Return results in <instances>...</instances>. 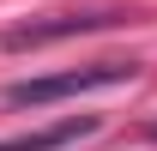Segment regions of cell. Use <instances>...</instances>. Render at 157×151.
Returning a JSON list of instances; mask_svg holds the SVG:
<instances>
[{
	"instance_id": "1",
	"label": "cell",
	"mask_w": 157,
	"mask_h": 151,
	"mask_svg": "<svg viewBox=\"0 0 157 151\" xmlns=\"http://www.w3.org/2000/svg\"><path fill=\"white\" fill-rule=\"evenodd\" d=\"M139 67L133 60H91V67H73V73H48V79H18L6 85V103L12 109H42L55 97H85V91H109V85H127Z\"/></svg>"
},
{
	"instance_id": "2",
	"label": "cell",
	"mask_w": 157,
	"mask_h": 151,
	"mask_svg": "<svg viewBox=\"0 0 157 151\" xmlns=\"http://www.w3.org/2000/svg\"><path fill=\"white\" fill-rule=\"evenodd\" d=\"M115 24H133V12H121V6H103V12H60V18H42V24H18V30H6V48L24 55V48H42V42L91 37V30H115Z\"/></svg>"
},
{
	"instance_id": "4",
	"label": "cell",
	"mask_w": 157,
	"mask_h": 151,
	"mask_svg": "<svg viewBox=\"0 0 157 151\" xmlns=\"http://www.w3.org/2000/svg\"><path fill=\"white\" fill-rule=\"evenodd\" d=\"M145 133H151V139H157V121H151V127H145Z\"/></svg>"
},
{
	"instance_id": "3",
	"label": "cell",
	"mask_w": 157,
	"mask_h": 151,
	"mask_svg": "<svg viewBox=\"0 0 157 151\" xmlns=\"http://www.w3.org/2000/svg\"><path fill=\"white\" fill-rule=\"evenodd\" d=\"M103 121L97 115H67L55 127H36V133H12V139H0V151H60V145H78V139H91Z\"/></svg>"
}]
</instances>
